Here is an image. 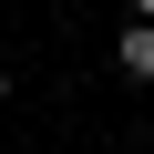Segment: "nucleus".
Listing matches in <instances>:
<instances>
[{"mask_svg": "<svg viewBox=\"0 0 154 154\" xmlns=\"http://www.w3.org/2000/svg\"><path fill=\"white\" fill-rule=\"evenodd\" d=\"M113 62H123V72H134V82H154V21H134V31H123V41H113Z\"/></svg>", "mask_w": 154, "mask_h": 154, "instance_id": "obj_1", "label": "nucleus"}, {"mask_svg": "<svg viewBox=\"0 0 154 154\" xmlns=\"http://www.w3.org/2000/svg\"><path fill=\"white\" fill-rule=\"evenodd\" d=\"M134 21H154V0H134Z\"/></svg>", "mask_w": 154, "mask_h": 154, "instance_id": "obj_2", "label": "nucleus"}, {"mask_svg": "<svg viewBox=\"0 0 154 154\" xmlns=\"http://www.w3.org/2000/svg\"><path fill=\"white\" fill-rule=\"evenodd\" d=\"M0 103H11V72H0Z\"/></svg>", "mask_w": 154, "mask_h": 154, "instance_id": "obj_3", "label": "nucleus"}]
</instances>
